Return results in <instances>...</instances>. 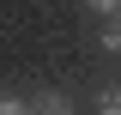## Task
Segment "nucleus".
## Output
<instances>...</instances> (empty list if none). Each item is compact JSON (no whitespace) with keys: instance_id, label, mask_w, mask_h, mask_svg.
<instances>
[{"instance_id":"5","label":"nucleus","mask_w":121,"mask_h":115,"mask_svg":"<svg viewBox=\"0 0 121 115\" xmlns=\"http://www.w3.org/2000/svg\"><path fill=\"white\" fill-rule=\"evenodd\" d=\"M85 6H91V12H103V18H115V12H121V0H85Z\"/></svg>"},{"instance_id":"4","label":"nucleus","mask_w":121,"mask_h":115,"mask_svg":"<svg viewBox=\"0 0 121 115\" xmlns=\"http://www.w3.org/2000/svg\"><path fill=\"white\" fill-rule=\"evenodd\" d=\"M0 115H30V103L24 97H0Z\"/></svg>"},{"instance_id":"3","label":"nucleus","mask_w":121,"mask_h":115,"mask_svg":"<svg viewBox=\"0 0 121 115\" xmlns=\"http://www.w3.org/2000/svg\"><path fill=\"white\" fill-rule=\"evenodd\" d=\"M97 43H103V49H109V55H121V12H115V18H109V24H103V36H97Z\"/></svg>"},{"instance_id":"2","label":"nucleus","mask_w":121,"mask_h":115,"mask_svg":"<svg viewBox=\"0 0 121 115\" xmlns=\"http://www.w3.org/2000/svg\"><path fill=\"white\" fill-rule=\"evenodd\" d=\"M97 115H121V85H103V91H97Z\"/></svg>"},{"instance_id":"1","label":"nucleus","mask_w":121,"mask_h":115,"mask_svg":"<svg viewBox=\"0 0 121 115\" xmlns=\"http://www.w3.org/2000/svg\"><path fill=\"white\" fill-rule=\"evenodd\" d=\"M30 115H73V103L60 97V91H48V97H36V103H30Z\"/></svg>"}]
</instances>
